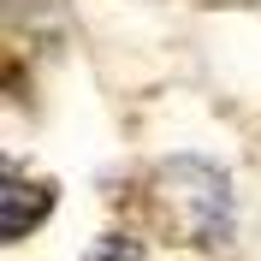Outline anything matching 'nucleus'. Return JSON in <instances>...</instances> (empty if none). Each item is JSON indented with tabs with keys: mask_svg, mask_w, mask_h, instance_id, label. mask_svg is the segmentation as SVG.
Returning <instances> with one entry per match:
<instances>
[{
	"mask_svg": "<svg viewBox=\"0 0 261 261\" xmlns=\"http://www.w3.org/2000/svg\"><path fill=\"white\" fill-rule=\"evenodd\" d=\"M148 202H154L161 226L178 244L214 249V244H226V231H231V184L208 161H184V154L161 161L154 178H148Z\"/></svg>",
	"mask_w": 261,
	"mask_h": 261,
	"instance_id": "obj_1",
	"label": "nucleus"
},
{
	"mask_svg": "<svg viewBox=\"0 0 261 261\" xmlns=\"http://www.w3.org/2000/svg\"><path fill=\"white\" fill-rule=\"evenodd\" d=\"M54 214V184L42 178H24L18 166H6V202H0V238L6 244H18L30 226H42Z\"/></svg>",
	"mask_w": 261,
	"mask_h": 261,
	"instance_id": "obj_2",
	"label": "nucleus"
},
{
	"mask_svg": "<svg viewBox=\"0 0 261 261\" xmlns=\"http://www.w3.org/2000/svg\"><path fill=\"white\" fill-rule=\"evenodd\" d=\"M83 261H143V244H137V238H125V231H113V238H101Z\"/></svg>",
	"mask_w": 261,
	"mask_h": 261,
	"instance_id": "obj_3",
	"label": "nucleus"
}]
</instances>
